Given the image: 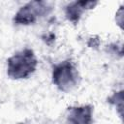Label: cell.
<instances>
[{
    "instance_id": "1",
    "label": "cell",
    "mask_w": 124,
    "mask_h": 124,
    "mask_svg": "<svg viewBox=\"0 0 124 124\" xmlns=\"http://www.w3.org/2000/svg\"><path fill=\"white\" fill-rule=\"evenodd\" d=\"M38 63L34 50L24 47L7 59V76L14 80L26 79L36 72Z\"/></svg>"
},
{
    "instance_id": "2",
    "label": "cell",
    "mask_w": 124,
    "mask_h": 124,
    "mask_svg": "<svg viewBox=\"0 0 124 124\" xmlns=\"http://www.w3.org/2000/svg\"><path fill=\"white\" fill-rule=\"evenodd\" d=\"M51 80L55 87L68 93L75 89L80 81L79 72L72 59H65L52 66Z\"/></svg>"
},
{
    "instance_id": "3",
    "label": "cell",
    "mask_w": 124,
    "mask_h": 124,
    "mask_svg": "<svg viewBox=\"0 0 124 124\" xmlns=\"http://www.w3.org/2000/svg\"><path fill=\"white\" fill-rule=\"evenodd\" d=\"M51 11L52 7L46 1H30L17 10L14 16L13 22L15 25H32L41 17L47 16Z\"/></svg>"
},
{
    "instance_id": "4",
    "label": "cell",
    "mask_w": 124,
    "mask_h": 124,
    "mask_svg": "<svg viewBox=\"0 0 124 124\" xmlns=\"http://www.w3.org/2000/svg\"><path fill=\"white\" fill-rule=\"evenodd\" d=\"M94 107L90 104L69 107L64 114L63 124H93Z\"/></svg>"
},
{
    "instance_id": "5",
    "label": "cell",
    "mask_w": 124,
    "mask_h": 124,
    "mask_svg": "<svg viewBox=\"0 0 124 124\" xmlns=\"http://www.w3.org/2000/svg\"><path fill=\"white\" fill-rule=\"evenodd\" d=\"M98 5L97 1H73L67 4L64 8V14L66 18L73 24H78L82 15L88 11L94 9Z\"/></svg>"
},
{
    "instance_id": "6",
    "label": "cell",
    "mask_w": 124,
    "mask_h": 124,
    "mask_svg": "<svg viewBox=\"0 0 124 124\" xmlns=\"http://www.w3.org/2000/svg\"><path fill=\"white\" fill-rule=\"evenodd\" d=\"M108 103H109L111 106H113L116 110L118 111V114L120 117H122V111H123V90L115 91L108 98Z\"/></svg>"
}]
</instances>
